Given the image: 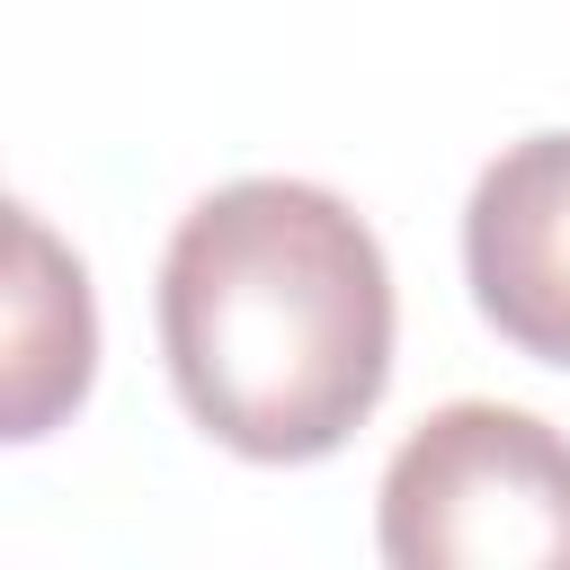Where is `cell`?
Here are the masks:
<instances>
[{
    "label": "cell",
    "mask_w": 570,
    "mask_h": 570,
    "mask_svg": "<svg viewBox=\"0 0 570 570\" xmlns=\"http://www.w3.org/2000/svg\"><path fill=\"white\" fill-rule=\"evenodd\" d=\"M160 356L214 445L249 463L338 454L392 383L383 240L312 178L214 187L160 258Z\"/></svg>",
    "instance_id": "6da1fadb"
},
{
    "label": "cell",
    "mask_w": 570,
    "mask_h": 570,
    "mask_svg": "<svg viewBox=\"0 0 570 570\" xmlns=\"http://www.w3.org/2000/svg\"><path fill=\"white\" fill-rule=\"evenodd\" d=\"M392 570H570V436L508 401L428 410L383 463Z\"/></svg>",
    "instance_id": "7a4b0ae2"
},
{
    "label": "cell",
    "mask_w": 570,
    "mask_h": 570,
    "mask_svg": "<svg viewBox=\"0 0 570 570\" xmlns=\"http://www.w3.org/2000/svg\"><path fill=\"white\" fill-rule=\"evenodd\" d=\"M463 276L508 347L570 365V134H525L472 178Z\"/></svg>",
    "instance_id": "3957f363"
},
{
    "label": "cell",
    "mask_w": 570,
    "mask_h": 570,
    "mask_svg": "<svg viewBox=\"0 0 570 570\" xmlns=\"http://www.w3.org/2000/svg\"><path fill=\"white\" fill-rule=\"evenodd\" d=\"M98 365V312L80 258L9 205V338H0V436H45L62 410H80Z\"/></svg>",
    "instance_id": "277c9868"
}]
</instances>
